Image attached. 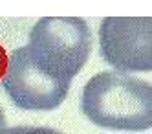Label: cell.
Here are the masks:
<instances>
[{"label": "cell", "mask_w": 152, "mask_h": 134, "mask_svg": "<svg viewBox=\"0 0 152 134\" xmlns=\"http://www.w3.org/2000/svg\"><path fill=\"white\" fill-rule=\"evenodd\" d=\"M0 134H61L50 127H11Z\"/></svg>", "instance_id": "cell-5"}, {"label": "cell", "mask_w": 152, "mask_h": 134, "mask_svg": "<svg viewBox=\"0 0 152 134\" xmlns=\"http://www.w3.org/2000/svg\"><path fill=\"white\" fill-rule=\"evenodd\" d=\"M24 50L44 75L72 85L92 53L88 22L81 17H42Z\"/></svg>", "instance_id": "cell-2"}, {"label": "cell", "mask_w": 152, "mask_h": 134, "mask_svg": "<svg viewBox=\"0 0 152 134\" xmlns=\"http://www.w3.org/2000/svg\"><path fill=\"white\" fill-rule=\"evenodd\" d=\"M150 17H106L99 26V50L117 72H150Z\"/></svg>", "instance_id": "cell-3"}, {"label": "cell", "mask_w": 152, "mask_h": 134, "mask_svg": "<svg viewBox=\"0 0 152 134\" xmlns=\"http://www.w3.org/2000/svg\"><path fill=\"white\" fill-rule=\"evenodd\" d=\"M2 90L17 108L48 112L66 99L70 85L44 75L29 61L22 46L17 48L7 59L2 75Z\"/></svg>", "instance_id": "cell-4"}, {"label": "cell", "mask_w": 152, "mask_h": 134, "mask_svg": "<svg viewBox=\"0 0 152 134\" xmlns=\"http://www.w3.org/2000/svg\"><path fill=\"white\" fill-rule=\"evenodd\" d=\"M81 110L110 130H147L152 123V86L123 72H101L84 85Z\"/></svg>", "instance_id": "cell-1"}, {"label": "cell", "mask_w": 152, "mask_h": 134, "mask_svg": "<svg viewBox=\"0 0 152 134\" xmlns=\"http://www.w3.org/2000/svg\"><path fill=\"white\" fill-rule=\"evenodd\" d=\"M6 64H7V57H6V52L2 50V46H0V75L4 74V70H6Z\"/></svg>", "instance_id": "cell-6"}, {"label": "cell", "mask_w": 152, "mask_h": 134, "mask_svg": "<svg viewBox=\"0 0 152 134\" xmlns=\"http://www.w3.org/2000/svg\"><path fill=\"white\" fill-rule=\"evenodd\" d=\"M7 127H6V116H4V110L0 107V132H4Z\"/></svg>", "instance_id": "cell-7"}]
</instances>
